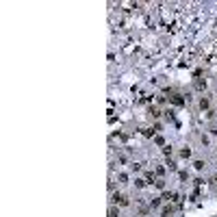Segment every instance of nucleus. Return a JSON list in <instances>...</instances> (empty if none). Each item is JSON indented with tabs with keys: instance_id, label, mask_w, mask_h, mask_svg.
I'll use <instances>...</instances> for the list:
<instances>
[{
	"instance_id": "obj_12",
	"label": "nucleus",
	"mask_w": 217,
	"mask_h": 217,
	"mask_svg": "<svg viewBox=\"0 0 217 217\" xmlns=\"http://www.w3.org/2000/svg\"><path fill=\"white\" fill-rule=\"evenodd\" d=\"M180 156H183V158H189V156H191V150H189V148H183V150H180Z\"/></svg>"
},
{
	"instance_id": "obj_18",
	"label": "nucleus",
	"mask_w": 217,
	"mask_h": 217,
	"mask_svg": "<svg viewBox=\"0 0 217 217\" xmlns=\"http://www.w3.org/2000/svg\"><path fill=\"white\" fill-rule=\"evenodd\" d=\"M154 141H156L158 146H165V139H163V137H156V139H154Z\"/></svg>"
},
{
	"instance_id": "obj_9",
	"label": "nucleus",
	"mask_w": 217,
	"mask_h": 217,
	"mask_svg": "<svg viewBox=\"0 0 217 217\" xmlns=\"http://www.w3.org/2000/svg\"><path fill=\"white\" fill-rule=\"evenodd\" d=\"M135 187H137V189H143V187H146V178H137V180H135Z\"/></svg>"
},
{
	"instance_id": "obj_2",
	"label": "nucleus",
	"mask_w": 217,
	"mask_h": 217,
	"mask_svg": "<svg viewBox=\"0 0 217 217\" xmlns=\"http://www.w3.org/2000/svg\"><path fill=\"white\" fill-rule=\"evenodd\" d=\"M169 100H172L176 106H183V104H185V98H180V94H172V96H169Z\"/></svg>"
},
{
	"instance_id": "obj_8",
	"label": "nucleus",
	"mask_w": 217,
	"mask_h": 217,
	"mask_svg": "<svg viewBox=\"0 0 217 217\" xmlns=\"http://www.w3.org/2000/svg\"><path fill=\"white\" fill-rule=\"evenodd\" d=\"M193 167H195L197 172H202V169L206 167V163H204V161H195V163H193Z\"/></svg>"
},
{
	"instance_id": "obj_6",
	"label": "nucleus",
	"mask_w": 217,
	"mask_h": 217,
	"mask_svg": "<svg viewBox=\"0 0 217 217\" xmlns=\"http://www.w3.org/2000/svg\"><path fill=\"white\" fill-rule=\"evenodd\" d=\"M163 154H165V158H172L174 148H172V146H165V148H163Z\"/></svg>"
},
{
	"instance_id": "obj_15",
	"label": "nucleus",
	"mask_w": 217,
	"mask_h": 217,
	"mask_svg": "<svg viewBox=\"0 0 217 217\" xmlns=\"http://www.w3.org/2000/svg\"><path fill=\"white\" fill-rule=\"evenodd\" d=\"M178 178H180V180H189V174L187 172H178Z\"/></svg>"
},
{
	"instance_id": "obj_3",
	"label": "nucleus",
	"mask_w": 217,
	"mask_h": 217,
	"mask_svg": "<svg viewBox=\"0 0 217 217\" xmlns=\"http://www.w3.org/2000/svg\"><path fill=\"white\" fill-rule=\"evenodd\" d=\"M148 113L152 115L154 119H156V117H161V113H163V111H161V108H158V106H150V108H148Z\"/></svg>"
},
{
	"instance_id": "obj_11",
	"label": "nucleus",
	"mask_w": 217,
	"mask_h": 217,
	"mask_svg": "<svg viewBox=\"0 0 217 217\" xmlns=\"http://www.w3.org/2000/svg\"><path fill=\"white\" fill-rule=\"evenodd\" d=\"M154 187L156 189H165V180H163V178H156V180H154Z\"/></svg>"
},
{
	"instance_id": "obj_17",
	"label": "nucleus",
	"mask_w": 217,
	"mask_h": 217,
	"mask_svg": "<svg viewBox=\"0 0 217 217\" xmlns=\"http://www.w3.org/2000/svg\"><path fill=\"white\" fill-rule=\"evenodd\" d=\"M195 87H197V89H206V83H204V80H197Z\"/></svg>"
},
{
	"instance_id": "obj_7",
	"label": "nucleus",
	"mask_w": 217,
	"mask_h": 217,
	"mask_svg": "<svg viewBox=\"0 0 217 217\" xmlns=\"http://www.w3.org/2000/svg\"><path fill=\"white\" fill-rule=\"evenodd\" d=\"M108 217H119V211H117V206H115V204L108 208Z\"/></svg>"
},
{
	"instance_id": "obj_5",
	"label": "nucleus",
	"mask_w": 217,
	"mask_h": 217,
	"mask_svg": "<svg viewBox=\"0 0 217 217\" xmlns=\"http://www.w3.org/2000/svg\"><path fill=\"white\" fill-rule=\"evenodd\" d=\"M172 213H174V206H172V204H169V206H165V208H163V211H161V217H169V215H172Z\"/></svg>"
},
{
	"instance_id": "obj_1",
	"label": "nucleus",
	"mask_w": 217,
	"mask_h": 217,
	"mask_svg": "<svg viewBox=\"0 0 217 217\" xmlns=\"http://www.w3.org/2000/svg\"><path fill=\"white\" fill-rule=\"evenodd\" d=\"M111 200H113V204H115V206H122V208L130 206V200H128V197H126V195H124V193H117V191H115Z\"/></svg>"
},
{
	"instance_id": "obj_4",
	"label": "nucleus",
	"mask_w": 217,
	"mask_h": 217,
	"mask_svg": "<svg viewBox=\"0 0 217 217\" xmlns=\"http://www.w3.org/2000/svg\"><path fill=\"white\" fill-rule=\"evenodd\" d=\"M208 106H211V98H206V96H204V98L200 100V108L204 111V108H208Z\"/></svg>"
},
{
	"instance_id": "obj_14",
	"label": "nucleus",
	"mask_w": 217,
	"mask_h": 217,
	"mask_svg": "<svg viewBox=\"0 0 217 217\" xmlns=\"http://www.w3.org/2000/svg\"><path fill=\"white\" fill-rule=\"evenodd\" d=\"M130 169H133V172H139V169H141V163H130Z\"/></svg>"
},
{
	"instance_id": "obj_10",
	"label": "nucleus",
	"mask_w": 217,
	"mask_h": 217,
	"mask_svg": "<svg viewBox=\"0 0 217 217\" xmlns=\"http://www.w3.org/2000/svg\"><path fill=\"white\" fill-rule=\"evenodd\" d=\"M161 206V197H154V200H150V208H158Z\"/></svg>"
},
{
	"instance_id": "obj_16",
	"label": "nucleus",
	"mask_w": 217,
	"mask_h": 217,
	"mask_svg": "<svg viewBox=\"0 0 217 217\" xmlns=\"http://www.w3.org/2000/svg\"><path fill=\"white\" fill-rule=\"evenodd\" d=\"M117 180H119V183H128V176H126V174H119Z\"/></svg>"
},
{
	"instance_id": "obj_13",
	"label": "nucleus",
	"mask_w": 217,
	"mask_h": 217,
	"mask_svg": "<svg viewBox=\"0 0 217 217\" xmlns=\"http://www.w3.org/2000/svg\"><path fill=\"white\" fill-rule=\"evenodd\" d=\"M167 169H169V172H176V169H178V165H176L174 161H169V163H167Z\"/></svg>"
}]
</instances>
